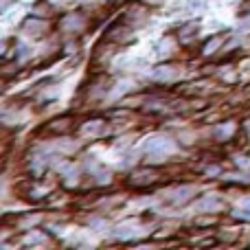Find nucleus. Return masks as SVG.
Listing matches in <instances>:
<instances>
[{
  "instance_id": "obj_1",
  "label": "nucleus",
  "mask_w": 250,
  "mask_h": 250,
  "mask_svg": "<svg viewBox=\"0 0 250 250\" xmlns=\"http://www.w3.org/2000/svg\"><path fill=\"white\" fill-rule=\"evenodd\" d=\"M145 151H147V158L149 160H154V163L158 160L160 163V160H165L167 156L173 154V143L165 136H154L145 143Z\"/></svg>"
},
{
  "instance_id": "obj_2",
  "label": "nucleus",
  "mask_w": 250,
  "mask_h": 250,
  "mask_svg": "<svg viewBox=\"0 0 250 250\" xmlns=\"http://www.w3.org/2000/svg\"><path fill=\"white\" fill-rule=\"evenodd\" d=\"M222 207H224V200H222L220 195L213 193V195H204V198L195 204V211L198 213H215V211H220Z\"/></svg>"
},
{
  "instance_id": "obj_3",
  "label": "nucleus",
  "mask_w": 250,
  "mask_h": 250,
  "mask_svg": "<svg viewBox=\"0 0 250 250\" xmlns=\"http://www.w3.org/2000/svg\"><path fill=\"white\" fill-rule=\"evenodd\" d=\"M141 235V229H138V224L136 222H121V224L114 229V237L117 239H125V242H129V239H134V237H138Z\"/></svg>"
},
{
  "instance_id": "obj_4",
  "label": "nucleus",
  "mask_w": 250,
  "mask_h": 250,
  "mask_svg": "<svg viewBox=\"0 0 250 250\" xmlns=\"http://www.w3.org/2000/svg\"><path fill=\"white\" fill-rule=\"evenodd\" d=\"M193 193H195V187H176V189L167 191V198L173 200L176 204H182L189 198H193Z\"/></svg>"
},
{
  "instance_id": "obj_5",
  "label": "nucleus",
  "mask_w": 250,
  "mask_h": 250,
  "mask_svg": "<svg viewBox=\"0 0 250 250\" xmlns=\"http://www.w3.org/2000/svg\"><path fill=\"white\" fill-rule=\"evenodd\" d=\"M151 77H154L156 82H173V79L178 77V70L171 68V66H158V68H154Z\"/></svg>"
},
{
  "instance_id": "obj_6",
  "label": "nucleus",
  "mask_w": 250,
  "mask_h": 250,
  "mask_svg": "<svg viewBox=\"0 0 250 250\" xmlns=\"http://www.w3.org/2000/svg\"><path fill=\"white\" fill-rule=\"evenodd\" d=\"M44 31H46V22L44 20H26V24H24L26 35H31V38H40Z\"/></svg>"
},
{
  "instance_id": "obj_7",
  "label": "nucleus",
  "mask_w": 250,
  "mask_h": 250,
  "mask_svg": "<svg viewBox=\"0 0 250 250\" xmlns=\"http://www.w3.org/2000/svg\"><path fill=\"white\" fill-rule=\"evenodd\" d=\"M51 147L60 154H70V151L77 149V141H70V138H57L55 143H51Z\"/></svg>"
},
{
  "instance_id": "obj_8",
  "label": "nucleus",
  "mask_w": 250,
  "mask_h": 250,
  "mask_svg": "<svg viewBox=\"0 0 250 250\" xmlns=\"http://www.w3.org/2000/svg\"><path fill=\"white\" fill-rule=\"evenodd\" d=\"M101 132H104V121H88L82 125L83 136H99Z\"/></svg>"
},
{
  "instance_id": "obj_9",
  "label": "nucleus",
  "mask_w": 250,
  "mask_h": 250,
  "mask_svg": "<svg viewBox=\"0 0 250 250\" xmlns=\"http://www.w3.org/2000/svg\"><path fill=\"white\" fill-rule=\"evenodd\" d=\"M235 132V125L233 123H224V125H217L215 127V138H220V141H226V138H230Z\"/></svg>"
},
{
  "instance_id": "obj_10",
  "label": "nucleus",
  "mask_w": 250,
  "mask_h": 250,
  "mask_svg": "<svg viewBox=\"0 0 250 250\" xmlns=\"http://www.w3.org/2000/svg\"><path fill=\"white\" fill-rule=\"evenodd\" d=\"M198 33H200V26H198V24H187L185 29L180 31V40H182L185 44H189Z\"/></svg>"
},
{
  "instance_id": "obj_11",
  "label": "nucleus",
  "mask_w": 250,
  "mask_h": 250,
  "mask_svg": "<svg viewBox=\"0 0 250 250\" xmlns=\"http://www.w3.org/2000/svg\"><path fill=\"white\" fill-rule=\"evenodd\" d=\"M154 178H156V173H151V171H149V173L136 171V173L132 176V182H134V185H138V182H141V185H147V182H151Z\"/></svg>"
},
{
  "instance_id": "obj_12",
  "label": "nucleus",
  "mask_w": 250,
  "mask_h": 250,
  "mask_svg": "<svg viewBox=\"0 0 250 250\" xmlns=\"http://www.w3.org/2000/svg\"><path fill=\"white\" fill-rule=\"evenodd\" d=\"M82 18H77V16H70V18H66L64 20V29H68V31H77V29H82Z\"/></svg>"
},
{
  "instance_id": "obj_13",
  "label": "nucleus",
  "mask_w": 250,
  "mask_h": 250,
  "mask_svg": "<svg viewBox=\"0 0 250 250\" xmlns=\"http://www.w3.org/2000/svg\"><path fill=\"white\" fill-rule=\"evenodd\" d=\"M129 88H132V83H129V82H119V83H117V88L112 90V95H110V97H112V99H117V97L125 95V92H127Z\"/></svg>"
},
{
  "instance_id": "obj_14",
  "label": "nucleus",
  "mask_w": 250,
  "mask_h": 250,
  "mask_svg": "<svg viewBox=\"0 0 250 250\" xmlns=\"http://www.w3.org/2000/svg\"><path fill=\"white\" fill-rule=\"evenodd\" d=\"M224 42L222 38H213V40H208L207 42V46H204V55H211V53H215L217 51V46Z\"/></svg>"
},
{
  "instance_id": "obj_15",
  "label": "nucleus",
  "mask_w": 250,
  "mask_h": 250,
  "mask_svg": "<svg viewBox=\"0 0 250 250\" xmlns=\"http://www.w3.org/2000/svg\"><path fill=\"white\" fill-rule=\"evenodd\" d=\"M62 173H64V176H66V180H77V169H75L73 167V165H62Z\"/></svg>"
},
{
  "instance_id": "obj_16",
  "label": "nucleus",
  "mask_w": 250,
  "mask_h": 250,
  "mask_svg": "<svg viewBox=\"0 0 250 250\" xmlns=\"http://www.w3.org/2000/svg\"><path fill=\"white\" fill-rule=\"evenodd\" d=\"M169 53H171V40H169V38H165L163 42H160L158 55H160V57H165V55H169Z\"/></svg>"
},
{
  "instance_id": "obj_17",
  "label": "nucleus",
  "mask_w": 250,
  "mask_h": 250,
  "mask_svg": "<svg viewBox=\"0 0 250 250\" xmlns=\"http://www.w3.org/2000/svg\"><path fill=\"white\" fill-rule=\"evenodd\" d=\"M24 242L26 244H42L44 242V235L42 233H31V235H26Z\"/></svg>"
},
{
  "instance_id": "obj_18",
  "label": "nucleus",
  "mask_w": 250,
  "mask_h": 250,
  "mask_svg": "<svg viewBox=\"0 0 250 250\" xmlns=\"http://www.w3.org/2000/svg\"><path fill=\"white\" fill-rule=\"evenodd\" d=\"M204 0H187V9L189 11H198V9H202Z\"/></svg>"
},
{
  "instance_id": "obj_19",
  "label": "nucleus",
  "mask_w": 250,
  "mask_h": 250,
  "mask_svg": "<svg viewBox=\"0 0 250 250\" xmlns=\"http://www.w3.org/2000/svg\"><path fill=\"white\" fill-rule=\"evenodd\" d=\"M239 208H242L244 213H250V198H244L242 202H239Z\"/></svg>"
},
{
  "instance_id": "obj_20",
  "label": "nucleus",
  "mask_w": 250,
  "mask_h": 250,
  "mask_svg": "<svg viewBox=\"0 0 250 250\" xmlns=\"http://www.w3.org/2000/svg\"><path fill=\"white\" fill-rule=\"evenodd\" d=\"M90 226H92V230H105V224L101 220H92Z\"/></svg>"
},
{
  "instance_id": "obj_21",
  "label": "nucleus",
  "mask_w": 250,
  "mask_h": 250,
  "mask_svg": "<svg viewBox=\"0 0 250 250\" xmlns=\"http://www.w3.org/2000/svg\"><path fill=\"white\" fill-rule=\"evenodd\" d=\"M237 165L244 169V171H248L250 169V160H246V158H237Z\"/></svg>"
},
{
  "instance_id": "obj_22",
  "label": "nucleus",
  "mask_w": 250,
  "mask_h": 250,
  "mask_svg": "<svg viewBox=\"0 0 250 250\" xmlns=\"http://www.w3.org/2000/svg\"><path fill=\"white\" fill-rule=\"evenodd\" d=\"M239 29H242V31H250V20L248 22H242V24H239Z\"/></svg>"
},
{
  "instance_id": "obj_23",
  "label": "nucleus",
  "mask_w": 250,
  "mask_h": 250,
  "mask_svg": "<svg viewBox=\"0 0 250 250\" xmlns=\"http://www.w3.org/2000/svg\"><path fill=\"white\" fill-rule=\"evenodd\" d=\"M151 2H160V0H151Z\"/></svg>"
},
{
  "instance_id": "obj_24",
  "label": "nucleus",
  "mask_w": 250,
  "mask_h": 250,
  "mask_svg": "<svg viewBox=\"0 0 250 250\" xmlns=\"http://www.w3.org/2000/svg\"><path fill=\"white\" fill-rule=\"evenodd\" d=\"M248 132H250V123H248Z\"/></svg>"
}]
</instances>
